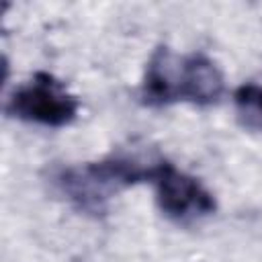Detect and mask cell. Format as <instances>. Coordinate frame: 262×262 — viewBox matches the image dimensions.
<instances>
[{"label": "cell", "instance_id": "obj_1", "mask_svg": "<svg viewBox=\"0 0 262 262\" xmlns=\"http://www.w3.org/2000/svg\"><path fill=\"white\" fill-rule=\"evenodd\" d=\"M223 88V74L207 55H180L170 47H158L143 74L141 98L149 106H166L178 100L207 106L221 98Z\"/></svg>", "mask_w": 262, "mask_h": 262}, {"label": "cell", "instance_id": "obj_2", "mask_svg": "<svg viewBox=\"0 0 262 262\" xmlns=\"http://www.w3.org/2000/svg\"><path fill=\"white\" fill-rule=\"evenodd\" d=\"M162 162L164 160L119 154L100 162L61 168L55 174V184L61 194L80 211L102 213L108 199L121 188L154 180Z\"/></svg>", "mask_w": 262, "mask_h": 262}, {"label": "cell", "instance_id": "obj_3", "mask_svg": "<svg viewBox=\"0 0 262 262\" xmlns=\"http://www.w3.org/2000/svg\"><path fill=\"white\" fill-rule=\"evenodd\" d=\"M80 100L68 92L66 84L47 72H37L20 84L8 98L6 111L27 123L45 127H63L78 115Z\"/></svg>", "mask_w": 262, "mask_h": 262}, {"label": "cell", "instance_id": "obj_4", "mask_svg": "<svg viewBox=\"0 0 262 262\" xmlns=\"http://www.w3.org/2000/svg\"><path fill=\"white\" fill-rule=\"evenodd\" d=\"M156 201L162 213L174 221H194L215 213L213 194L192 176L176 170L170 162H162L154 180Z\"/></svg>", "mask_w": 262, "mask_h": 262}, {"label": "cell", "instance_id": "obj_5", "mask_svg": "<svg viewBox=\"0 0 262 262\" xmlns=\"http://www.w3.org/2000/svg\"><path fill=\"white\" fill-rule=\"evenodd\" d=\"M233 104L237 119L244 127L262 131V86L248 82L233 92Z\"/></svg>", "mask_w": 262, "mask_h": 262}]
</instances>
